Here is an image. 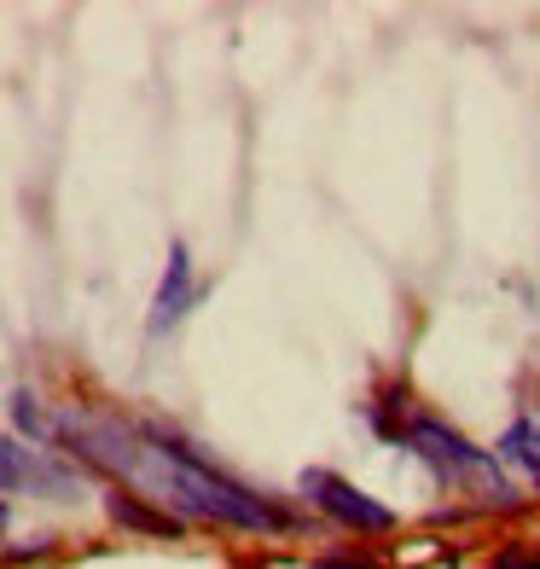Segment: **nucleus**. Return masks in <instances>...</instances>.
<instances>
[{
  "instance_id": "f257e3e1",
  "label": "nucleus",
  "mask_w": 540,
  "mask_h": 569,
  "mask_svg": "<svg viewBox=\"0 0 540 569\" xmlns=\"http://www.w3.org/2000/svg\"><path fill=\"white\" fill-rule=\"evenodd\" d=\"M122 482H134L146 500H158L174 517H203V523H227V529H291L286 511H273L262 495H250L244 482L221 477L210 459H198L187 442L163 436L158 425H140V442L122 459Z\"/></svg>"
},
{
  "instance_id": "f03ea898",
  "label": "nucleus",
  "mask_w": 540,
  "mask_h": 569,
  "mask_svg": "<svg viewBox=\"0 0 540 569\" xmlns=\"http://www.w3.org/2000/svg\"><path fill=\"white\" fill-rule=\"evenodd\" d=\"M407 448H413L424 465L442 482H459V488H471V495L482 500V506H518V488H511L506 477H500V465H494V453L488 448H471L459 430H448L442 419H413L407 425Z\"/></svg>"
},
{
  "instance_id": "7ed1b4c3",
  "label": "nucleus",
  "mask_w": 540,
  "mask_h": 569,
  "mask_svg": "<svg viewBox=\"0 0 540 569\" xmlns=\"http://www.w3.org/2000/svg\"><path fill=\"white\" fill-rule=\"evenodd\" d=\"M302 495L314 500L326 517H338V523H349V529H367V535H383V529H396V511L383 506V500H372V495H360L354 482H343L338 471H326V465H314V471H302Z\"/></svg>"
},
{
  "instance_id": "20e7f679",
  "label": "nucleus",
  "mask_w": 540,
  "mask_h": 569,
  "mask_svg": "<svg viewBox=\"0 0 540 569\" xmlns=\"http://www.w3.org/2000/svg\"><path fill=\"white\" fill-rule=\"evenodd\" d=\"M0 465H7V495H47V500H76L82 495V471L64 459H47L41 448H23L18 436L0 442Z\"/></svg>"
},
{
  "instance_id": "39448f33",
  "label": "nucleus",
  "mask_w": 540,
  "mask_h": 569,
  "mask_svg": "<svg viewBox=\"0 0 540 569\" xmlns=\"http://www.w3.org/2000/svg\"><path fill=\"white\" fill-rule=\"evenodd\" d=\"M192 302H198L192 256H187V244H169V262H163V279H158V297H151L146 331H151V338H163V331H174L180 320L192 315Z\"/></svg>"
},
{
  "instance_id": "423d86ee",
  "label": "nucleus",
  "mask_w": 540,
  "mask_h": 569,
  "mask_svg": "<svg viewBox=\"0 0 540 569\" xmlns=\"http://www.w3.org/2000/svg\"><path fill=\"white\" fill-rule=\"evenodd\" d=\"M494 453H500L506 465H518V471L540 488V419H511V425L500 430Z\"/></svg>"
},
{
  "instance_id": "0eeeda50",
  "label": "nucleus",
  "mask_w": 540,
  "mask_h": 569,
  "mask_svg": "<svg viewBox=\"0 0 540 569\" xmlns=\"http://www.w3.org/2000/svg\"><path fill=\"white\" fill-rule=\"evenodd\" d=\"M106 511L117 517V523H128V529H146V535H174V529H180L169 511H146L134 495H122V488H111V495H106Z\"/></svg>"
},
{
  "instance_id": "6e6552de",
  "label": "nucleus",
  "mask_w": 540,
  "mask_h": 569,
  "mask_svg": "<svg viewBox=\"0 0 540 569\" xmlns=\"http://www.w3.org/2000/svg\"><path fill=\"white\" fill-rule=\"evenodd\" d=\"M7 412H12V436H18V442H23V436H30V442H53V419H41V407H36L30 390H12Z\"/></svg>"
},
{
  "instance_id": "1a4fd4ad",
  "label": "nucleus",
  "mask_w": 540,
  "mask_h": 569,
  "mask_svg": "<svg viewBox=\"0 0 540 569\" xmlns=\"http://www.w3.org/2000/svg\"><path fill=\"white\" fill-rule=\"evenodd\" d=\"M308 569H367V563H349V558H320V563H308Z\"/></svg>"
}]
</instances>
